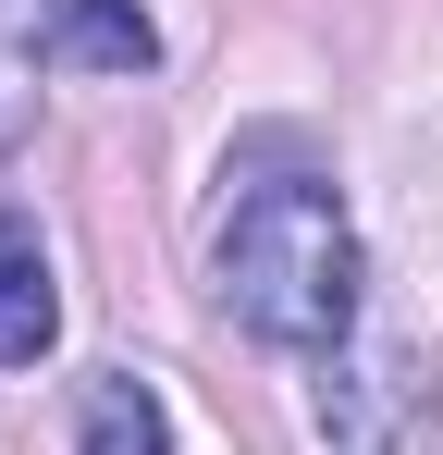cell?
<instances>
[{
	"label": "cell",
	"mask_w": 443,
	"mask_h": 455,
	"mask_svg": "<svg viewBox=\"0 0 443 455\" xmlns=\"http://www.w3.org/2000/svg\"><path fill=\"white\" fill-rule=\"evenodd\" d=\"M74 443L86 455H173V419L136 370H86L74 381Z\"/></svg>",
	"instance_id": "277c9868"
},
{
	"label": "cell",
	"mask_w": 443,
	"mask_h": 455,
	"mask_svg": "<svg viewBox=\"0 0 443 455\" xmlns=\"http://www.w3.org/2000/svg\"><path fill=\"white\" fill-rule=\"evenodd\" d=\"M37 50L74 62V75H148V62H160V25H148L136 0H50Z\"/></svg>",
	"instance_id": "3957f363"
},
{
	"label": "cell",
	"mask_w": 443,
	"mask_h": 455,
	"mask_svg": "<svg viewBox=\"0 0 443 455\" xmlns=\"http://www.w3.org/2000/svg\"><path fill=\"white\" fill-rule=\"evenodd\" d=\"M358 222L320 172H246L210 222V296L295 357H333L358 332Z\"/></svg>",
	"instance_id": "6da1fadb"
},
{
	"label": "cell",
	"mask_w": 443,
	"mask_h": 455,
	"mask_svg": "<svg viewBox=\"0 0 443 455\" xmlns=\"http://www.w3.org/2000/svg\"><path fill=\"white\" fill-rule=\"evenodd\" d=\"M62 345V283H50V246L25 210H0V370H37Z\"/></svg>",
	"instance_id": "7a4b0ae2"
}]
</instances>
